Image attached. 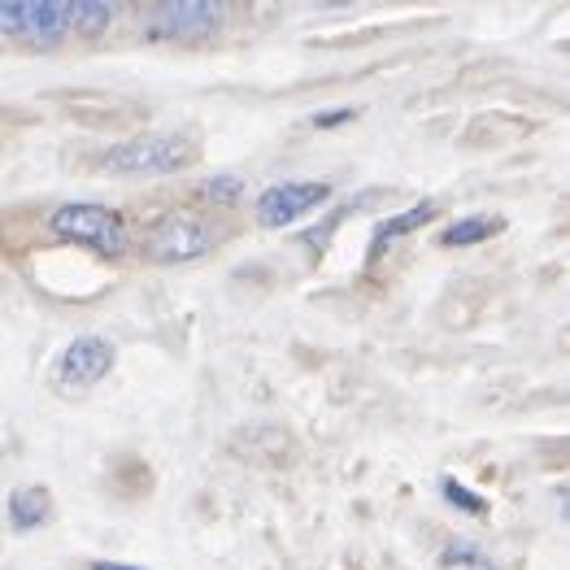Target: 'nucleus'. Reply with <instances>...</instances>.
<instances>
[{
    "instance_id": "nucleus-1",
    "label": "nucleus",
    "mask_w": 570,
    "mask_h": 570,
    "mask_svg": "<svg viewBox=\"0 0 570 570\" xmlns=\"http://www.w3.org/2000/svg\"><path fill=\"white\" fill-rule=\"evenodd\" d=\"M196 148L175 131H157V136H136L100 153V170L114 175H175L184 170Z\"/></svg>"
},
{
    "instance_id": "nucleus-2",
    "label": "nucleus",
    "mask_w": 570,
    "mask_h": 570,
    "mask_svg": "<svg viewBox=\"0 0 570 570\" xmlns=\"http://www.w3.org/2000/svg\"><path fill=\"white\" fill-rule=\"evenodd\" d=\"M48 227H52L57 239L79 244V248H92V253H105V257H118L127 248L122 214H114L109 205H96V200H70V205L52 209Z\"/></svg>"
},
{
    "instance_id": "nucleus-3",
    "label": "nucleus",
    "mask_w": 570,
    "mask_h": 570,
    "mask_svg": "<svg viewBox=\"0 0 570 570\" xmlns=\"http://www.w3.org/2000/svg\"><path fill=\"white\" fill-rule=\"evenodd\" d=\"M70 31V0H0V36L57 45Z\"/></svg>"
},
{
    "instance_id": "nucleus-4",
    "label": "nucleus",
    "mask_w": 570,
    "mask_h": 570,
    "mask_svg": "<svg viewBox=\"0 0 570 570\" xmlns=\"http://www.w3.org/2000/svg\"><path fill=\"white\" fill-rule=\"evenodd\" d=\"M214 244V227L200 214H166L148 236H144V253L153 262H196L205 257Z\"/></svg>"
},
{
    "instance_id": "nucleus-5",
    "label": "nucleus",
    "mask_w": 570,
    "mask_h": 570,
    "mask_svg": "<svg viewBox=\"0 0 570 570\" xmlns=\"http://www.w3.org/2000/svg\"><path fill=\"white\" fill-rule=\"evenodd\" d=\"M223 22V4L214 0H170L157 4L148 18V40H205Z\"/></svg>"
},
{
    "instance_id": "nucleus-6",
    "label": "nucleus",
    "mask_w": 570,
    "mask_h": 570,
    "mask_svg": "<svg viewBox=\"0 0 570 570\" xmlns=\"http://www.w3.org/2000/svg\"><path fill=\"white\" fill-rule=\"evenodd\" d=\"M114 371V344L105 335H79L66 344L57 371H52V383L61 392H88L96 383Z\"/></svg>"
},
{
    "instance_id": "nucleus-7",
    "label": "nucleus",
    "mask_w": 570,
    "mask_h": 570,
    "mask_svg": "<svg viewBox=\"0 0 570 570\" xmlns=\"http://www.w3.org/2000/svg\"><path fill=\"white\" fill-rule=\"evenodd\" d=\"M327 196H332V188H327V184H314V179L271 184V188L257 196V223H262V227H292V223H301L309 209H318Z\"/></svg>"
},
{
    "instance_id": "nucleus-8",
    "label": "nucleus",
    "mask_w": 570,
    "mask_h": 570,
    "mask_svg": "<svg viewBox=\"0 0 570 570\" xmlns=\"http://www.w3.org/2000/svg\"><path fill=\"white\" fill-rule=\"evenodd\" d=\"M48 519V492L45 488H22L9 497V523L18 531H31Z\"/></svg>"
},
{
    "instance_id": "nucleus-9",
    "label": "nucleus",
    "mask_w": 570,
    "mask_h": 570,
    "mask_svg": "<svg viewBox=\"0 0 570 570\" xmlns=\"http://www.w3.org/2000/svg\"><path fill=\"white\" fill-rule=\"evenodd\" d=\"M114 9L109 0H70V27L79 36H100L109 22H114Z\"/></svg>"
},
{
    "instance_id": "nucleus-10",
    "label": "nucleus",
    "mask_w": 570,
    "mask_h": 570,
    "mask_svg": "<svg viewBox=\"0 0 570 570\" xmlns=\"http://www.w3.org/2000/svg\"><path fill=\"white\" fill-rule=\"evenodd\" d=\"M497 232H501V218H462V223H453V227L440 232V244L444 248H466V244H483V239L497 236Z\"/></svg>"
},
{
    "instance_id": "nucleus-11",
    "label": "nucleus",
    "mask_w": 570,
    "mask_h": 570,
    "mask_svg": "<svg viewBox=\"0 0 570 570\" xmlns=\"http://www.w3.org/2000/svg\"><path fill=\"white\" fill-rule=\"evenodd\" d=\"M431 214H435V205H414V209H405L401 218H392V223H383L380 227V236H375V253H380L387 239H396V236H405V232H414V227H423Z\"/></svg>"
},
{
    "instance_id": "nucleus-12",
    "label": "nucleus",
    "mask_w": 570,
    "mask_h": 570,
    "mask_svg": "<svg viewBox=\"0 0 570 570\" xmlns=\"http://www.w3.org/2000/svg\"><path fill=\"white\" fill-rule=\"evenodd\" d=\"M440 488H444L449 505H458V510H466V514H483V510H488V501H479L475 492H471L466 483H458V479H440Z\"/></svg>"
},
{
    "instance_id": "nucleus-13",
    "label": "nucleus",
    "mask_w": 570,
    "mask_h": 570,
    "mask_svg": "<svg viewBox=\"0 0 570 570\" xmlns=\"http://www.w3.org/2000/svg\"><path fill=\"white\" fill-rule=\"evenodd\" d=\"M209 196H214V200H236L239 196V179L236 175H218V179H209Z\"/></svg>"
},
{
    "instance_id": "nucleus-14",
    "label": "nucleus",
    "mask_w": 570,
    "mask_h": 570,
    "mask_svg": "<svg viewBox=\"0 0 570 570\" xmlns=\"http://www.w3.org/2000/svg\"><path fill=\"white\" fill-rule=\"evenodd\" d=\"M348 118H353V109H332V114H318L314 127H335V122H348Z\"/></svg>"
},
{
    "instance_id": "nucleus-15",
    "label": "nucleus",
    "mask_w": 570,
    "mask_h": 570,
    "mask_svg": "<svg viewBox=\"0 0 570 570\" xmlns=\"http://www.w3.org/2000/svg\"><path fill=\"white\" fill-rule=\"evenodd\" d=\"M88 570H148V567H127V562H96Z\"/></svg>"
}]
</instances>
